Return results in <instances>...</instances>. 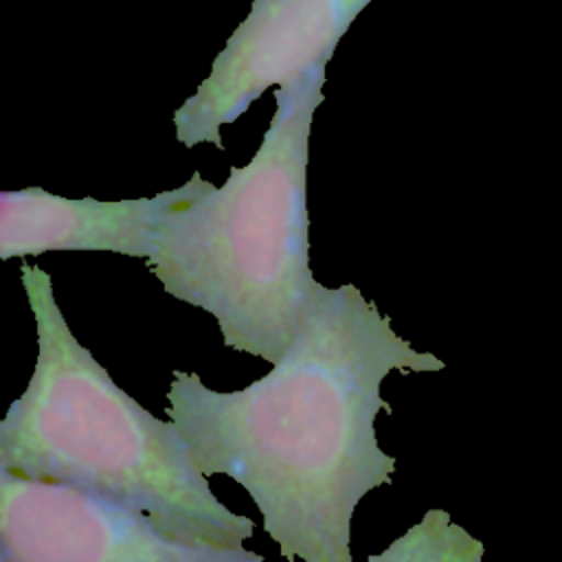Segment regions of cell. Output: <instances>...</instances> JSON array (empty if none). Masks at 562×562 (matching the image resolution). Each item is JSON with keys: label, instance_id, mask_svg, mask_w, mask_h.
<instances>
[{"label": "cell", "instance_id": "5", "mask_svg": "<svg viewBox=\"0 0 562 562\" xmlns=\"http://www.w3.org/2000/svg\"><path fill=\"white\" fill-rule=\"evenodd\" d=\"M165 193L154 200H66L40 189L2 193L0 259L48 250L151 257Z\"/></svg>", "mask_w": 562, "mask_h": 562}, {"label": "cell", "instance_id": "2", "mask_svg": "<svg viewBox=\"0 0 562 562\" xmlns=\"http://www.w3.org/2000/svg\"><path fill=\"white\" fill-rule=\"evenodd\" d=\"M20 272L37 358L0 422V468L132 505L180 540L244 547L255 522L217 501L178 424L132 400L75 338L48 272L31 263Z\"/></svg>", "mask_w": 562, "mask_h": 562}, {"label": "cell", "instance_id": "4", "mask_svg": "<svg viewBox=\"0 0 562 562\" xmlns=\"http://www.w3.org/2000/svg\"><path fill=\"white\" fill-rule=\"evenodd\" d=\"M0 562H263L165 533L140 509L0 468Z\"/></svg>", "mask_w": 562, "mask_h": 562}, {"label": "cell", "instance_id": "3", "mask_svg": "<svg viewBox=\"0 0 562 562\" xmlns=\"http://www.w3.org/2000/svg\"><path fill=\"white\" fill-rule=\"evenodd\" d=\"M303 151L261 154L222 189L193 178L165 193L154 255L162 290L209 312L226 347L279 362L310 312Z\"/></svg>", "mask_w": 562, "mask_h": 562}, {"label": "cell", "instance_id": "1", "mask_svg": "<svg viewBox=\"0 0 562 562\" xmlns=\"http://www.w3.org/2000/svg\"><path fill=\"white\" fill-rule=\"evenodd\" d=\"M443 367L397 336L353 283H321L263 378L222 393L173 371L167 415L204 476L226 474L248 492L285 562H353V512L395 472L375 439L378 413H391L380 386L391 371Z\"/></svg>", "mask_w": 562, "mask_h": 562}, {"label": "cell", "instance_id": "6", "mask_svg": "<svg viewBox=\"0 0 562 562\" xmlns=\"http://www.w3.org/2000/svg\"><path fill=\"white\" fill-rule=\"evenodd\" d=\"M485 547L443 509H428L419 522L367 562H483Z\"/></svg>", "mask_w": 562, "mask_h": 562}]
</instances>
